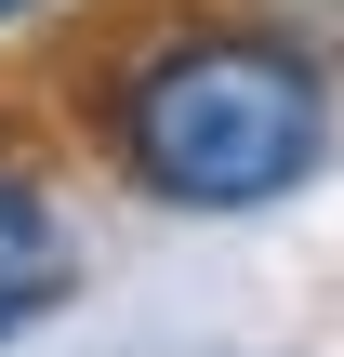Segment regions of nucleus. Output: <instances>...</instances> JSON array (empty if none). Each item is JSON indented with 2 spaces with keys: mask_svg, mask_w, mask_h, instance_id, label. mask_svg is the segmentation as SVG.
<instances>
[{
  "mask_svg": "<svg viewBox=\"0 0 344 357\" xmlns=\"http://www.w3.org/2000/svg\"><path fill=\"white\" fill-rule=\"evenodd\" d=\"M106 159L159 212H265L331 159V79L265 26H159L106 79Z\"/></svg>",
  "mask_w": 344,
  "mask_h": 357,
  "instance_id": "nucleus-1",
  "label": "nucleus"
},
{
  "mask_svg": "<svg viewBox=\"0 0 344 357\" xmlns=\"http://www.w3.org/2000/svg\"><path fill=\"white\" fill-rule=\"evenodd\" d=\"M13 13H40V0H0V26H13Z\"/></svg>",
  "mask_w": 344,
  "mask_h": 357,
  "instance_id": "nucleus-3",
  "label": "nucleus"
},
{
  "mask_svg": "<svg viewBox=\"0 0 344 357\" xmlns=\"http://www.w3.org/2000/svg\"><path fill=\"white\" fill-rule=\"evenodd\" d=\"M66 305V225H53V199L0 159V344L27 331V318H53Z\"/></svg>",
  "mask_w": 344,
  "mask_h": 357,
  "instance_id": "nucleus-2",
  "label": "nucleus"
}]
</instances>
